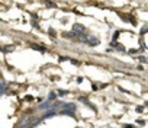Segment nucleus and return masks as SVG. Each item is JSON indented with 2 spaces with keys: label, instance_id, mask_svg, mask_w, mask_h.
<instances>
[{
  "label": "nucleus",
  "instance_id": "f257e3e1",
  "mask_svg": "<svg viewBox=\"0 0 148 128\" xmlns=\"http://www.w3.org/2000/svg\"><path fill=\"white\" fill-rule=\"evenodd\" d=\"M86 44H89L90 47H96V45H99V39L97 38H95V36H89L87 35V38H86Z\"/></svg>",
  "mask_w": 148,
  "mask_h": 128
},
{
  "label": "nucleus",
  "instance_id": "f03ea898",
  "mask_svg": "<svg viewBox=\"0 0 148 128\" xmlns=\"http://www.w3.org/2000/svg\"><path fill=\"white\" fill-rule=\"evenodd\" d=\"M55 115H57V111H55V109H48V111L44 112L42 121H44V119H48V118H52V116H55Z\"/></svg>",
  "mask_w": 148,
  "mask_h": 128
},
{
  "label": "nucleus",
  "instance_id": "7ed1b4c3",
  "mask_svg": "<svg viewBox=\"0 0 148 128\" xmlns=\"http://www.w3.org/2000/svg\"><path fill=\"white\" fill-rule=\"evenodd\" d=\"M42 122V118H34V119H31L29 121V124H28V127L26 128H35L36 125H39Z\"/></svg>",
  "mask_w": 148,
  "mask_h": 128
},
{
  "label": "nucleus",
  "instance_id": "20e7f679",
  "mask_svg": "<svg viewBox=\"0 0 148 128\" xmlns=\"http://www.w3.org/2000/svg\"><path fill=\"white\" fill-rule=\"evenodd\" d=\"M54 108V103L49 102V100H45L44 103L39 105V109H44V111H48V109H52Z\"/></svg>",
  "mask_w": 148,
  "mask_h": 128
},
{
  "label": "nucleus",
  "instance_id": "39448f33",
  "mask_svg": "<svg viewBox=\"0 0 148 128\" xmlns=\"http://www.w3.org/2000/svg\"><path fill=\"white\" fill-rule=\"evenodd\" d=\"M61 109H67L71 112H76V105L74 103H61Z\"/></svg>",
  "mask_w": 148,
  "mask_h": 128
},
{
  "label": "nucleus",
  "instance_id": "423d86ee",
  "mask_svg": "<svg viewBox=\"0 0 148 128\" xmlns=\"http://www.w3.org/2000/svg\"><path fill=\"white\" fill-rule=\"evenodd\" d=\"M84 29H86V28H84L83 25H79V23H76V25L73 26V32H74V34H77V31H79L80 34H83V32H84Z\"/></svg>",
  "mask_w": 148,
  "mask_h": 128
},
{
  "label": "nucleus",
  "instance_id": "0eeeda50",
  "mask_svg": "<svg viewBox=\"0 0 148 128\" xmlns=\"http://www.w3.org/2000/svg\"><path fill=\"white\" fill-rule=\"evenodd\" d=\"M60 115H67V116H74V112H71V111H67V109H60V112H58Z\"/></svg>",
  "mask_w": 148,
  "mask_h": 128
},
{
  "label": "nucleus",
  "instance_id": "6e6552de",
  "mask_svg": "<svg viewBox=\"0 0 148 128\" xmlns=\"http://www.w3.org/2000/svg\"><path fill=\"white\" fill-rule=\"evenodd\" d=\"M29 121H31V118H29L28 115H26V116H23V119L21 121V127H28Z\"/></svg>",
  "mask_w": 148,
  "mask_h": 128
},
{
  "label": "nucleus",
  "instance_id": "1a4fd4ad",
  "mask_svg": "<svg viewBox=\"0 0 148 128\" xmlns=\"http://www.w3.org/2000/svg\"><path fill=\"white\" fill-rule=\"evenodd\" d=\"M31 48H34V50H36V51H41V52H45V51H47V48L39 47V45H36V44H32V45H31Z\"/></svg>",
  "mask_w": 148,
  "mask_h": 128
},
{
  "label": "nucleus",
  "instance_id": "9d476101",
  "mask_svg": "<svg viewBox=\"0 0 148 128\" xmlns=\"http://www.w3.org/2000/svg\"><path fill=\"white\" fill-rule=\"evenodd\" d=\"M62 36H64V38H74V36H76V34H74L73 31H71V32H64Z\"/></svg>",
  "mask_w": 148,
  "mask_h": 128
},
{
  "label": "nucleus",
  "instance_id": "9b49d317",
  "mask_svg": "<svg viewBox=\"0 0 148 128\" xmlns=\"http://www.w3.org/2000/svg\"><path fill=\"white\" fill-rule=\"evenodd\" d=\"M54 99H57V93H55V92H49V93H48V100L51 102V100H54Z\"/></svg>",
  "mask_w": 148,
  "mask_h": 128
},
{
  "label": "nucleus",
  "instance_id": "f8f14e48",
  "mask_svg": "<svg viewBox=\"0 0 148 128\" xmlns=\"http://www.w3.org/2000/svg\"><path fill=\"white\" fill-rule=\"evenodd\" d=\"M79 100H80V102H84L86 105H90V103H89V100H87V98H84V96H82V98H79Z\"/></svg>",
  "mask_w": 148,
  "mask_h": 128
},
{
  "label": "nucleus",
  "instance_id": "ddd939ff",
  "mask_svg": "<svg viewBox=\"0 0 148 128\" xmlns=\"http://www.w3.org/2000/svg\"><path fill=\"white\" fill-rule=\"evenodd\" d=\"M68 92H65V90H58V93H57V96H64V95H67Z\"/></svg>",
  "mask_w": 148,
  "mask_h": 128
},
{
  "label": "nucleus",
  "instance_id": "4468645a",
  "mask_svg": "<svg viewBox=\"0 0 148 128\" xmlns=\"http://www.w3.org/2000/svg\"><path fill=\"white\" fill-rule=\"evenodd\" d=\"M139 61H141V63H147V58H145L144 55H141V57H139Z\"/></svg>",
  "mask_w": 148,
  "mask_h": 128
},
{
  "label": "nucleus",
  "instance_id": "2eb2a0df",
  "mask_svg": "<svg viewBox=\"0 0 148 128\" xmlns=\"http://www.w3.org/2000/svg\"><path fill=\"white\" fill-rule=\"evenodd\" d=\"M45 5H47V6H49V8H55V3H49V2H47Z\"/></svg>",
  "mask_w": 148,
  "mask_h": 128
},
{
  "label": "nucleus",
  "instance_id": "dca6fc26",
  "mask_svg": "<svg viewBox=\"0 0 148 128\" xmlns=\"http://www.w3.org/2000/svg\"><path fill=\"white\" fill-rule=\"evenodd\" d=\"M145 31H147V26H144V28H142V31H141V34L144 35V34H145Z\"/></svg>",
  "mask_w": 148,
  "mask_h": 128
}]
</instances>
